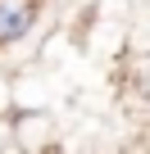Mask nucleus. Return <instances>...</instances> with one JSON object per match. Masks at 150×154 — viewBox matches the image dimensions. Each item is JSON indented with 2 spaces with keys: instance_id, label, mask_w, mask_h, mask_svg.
<instances>
[{
  "instance_id": "f257e3e1",
  "label": "nucleus",
  "mask_w": 150,
  "mask_h": 154,
  "mask_svg": "<svg viewBox=\"0 0 150 154\" xmlns=\"http://www.w3.org/2000/svg\"><path fill=\"white\" fill-rule=\"evenodd\" d=\"M37 23V0H0V45H14Z\"/></svg>"
},
{
  "instance_id": "f03ea898",
  "label": "nucleus",
  "mask_w": 150,
  "mask_h": 154,
  "mask_svg": "<svg viewBox=\"0 0 150 154\" xmlns=\"http://www.w3.org/2000/svg\"><path fill=\"white\" fill-rule=\"evenodd\" d=\"M14 140L23 149H46L55 140V118L46 109H27V113H14Z\"/></svg>"
}]
</instances>
